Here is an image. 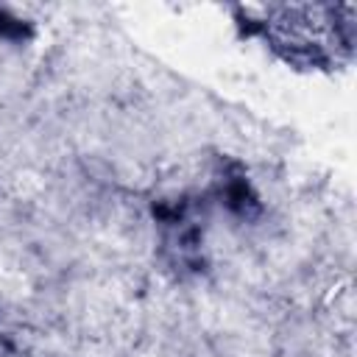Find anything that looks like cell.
<instances>
[{"label": "cell", "mask_w": 357, "mask_h": 357, "mask_svg": "<svg viewBox=\"0 0 357 357\" xmlns=\"http://www.w3.org/2000/svg\"><path fill=\"white\" fill-rule=\"evenodd\" d=\"M343 8H282L276 20L262 22L273 47H279L287 61L307 67H324L351 50L354 22H340Z\"/></svg>", "instance_id": "obj_1"}]
</instances>
